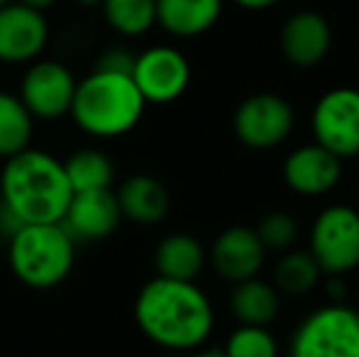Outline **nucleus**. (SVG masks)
Segmentation results:
<instances>
[{"mask_svg":"<svg viewBox=\"0 0 359 357\" xmlns=\"http://www.w3.org/2000/svg\"><path fill=\"white\" fill-rule=\"evenodd\" d=\"M135 321L147 340L171 353L203 348L215 330V309L196 281L154 276L135 299Z\"/></svg>","mask_w":359,"mask_h":357,"instance_id":"obj_1","label":"nucleus"},{"mask_svg":"<svg viewBox=\"0 0 359 357\" xmlns=\"http://www.w3.org/2000/svg\"><path fill=\"white\" fill-rule=\"evenodd\" d=\"M74 191L64 162L47 149L27 147L5 159L0 172V203L18 225L62 223Z\"/></svg>","mask_w":359,"mask_h":357,"instance_id":"obj_2","label":"nucleus"},{"mask_svg":"<svg viewBox=\"0 0 359 357\" xmlns=\"http://www.w3.org/2000/svg\"><path fill=\"white\" fill-rule=\"evenodd\" d=\"M144 108L147 103L130 74L93 69L76 83L69 118L90 137L115 140L137 128Z\"/></svg>","mask_w":359,"mask_h":357,"instance_id":"obj_3","label":"nucleus"},{"mask_svg":"<svg viewBox=\"0 0 359 357\" xmlns=\"http://www.w3.org/2000/svg\"><path fill=\"white\" fill-rule=\"evenodd\" d=\"M76 240L62 223L18 225L10 233L8 264L29 289H54L72 274Z\"/></svg>","mask_w":359,"mask_h":357,"instance_id":"obj_4","label":"nucleus"},{"mask_svg":"<svg viewBox=\"0 0 359 357\" xmlns=\"http://www.w3.org/2000/svg\"><path fill=\"white\" fill-rule=\"evenodd\" d=\"M288 357H359V311L347 304L313 309L291 333Z\"/></svg>","mask_w":359,"mask_h":357,"instance_id":"obj_5","label":"nucleus"},{"mask_svg":"<svg viewBox=\"0 0 359 357\" xmlns=\"http://www.w3.org/2000/svg\"><path fill=\"white\" fill-rule=\"evenodd\" d=\"M308 252L327 276L355 271L359 267V210L345 203L323 208L311 225Z\"/></svg>","mask_w":359,"mask_h":357,"instance_id":"obj_6","label":"nucleus"},{"mask_svg":"<svg viewBox=\"0 0 359 357\" xmlns=\"http://www.w3.org/2000/svg\"><path fill=\"white\" fill-rule=\"evenodd\" d=\"M316 144L325 147L337 159L359 154V88H330L318 98L311 115Z\"/></svg>","mask_w":359,"mask_h":357,"instance_id":"obj_7","label":"nucleus"},{"mask_svg":"<svg viewBox=\"0 0 359 357\" xmlns=\"http://www.w3.org/2000/svg\"><path fill=\"white\" fill-rule=\"evenodd\" d=\"M76 83L79 79L67 64L57 59H37L25 69L18 98L22 100V105L34 120L52 123V120L69 115Z\"/></svg>","mask_w":359,"mask_h":357,"instance_id":"obj_8","label":"nucleus"},{"mask_svg":"<svg viewBox=\"0 0 359 357\" xmlns=\"http://www.w3.org/2000/svg\"><path fill=\"white\" fill-rule=\"evenodd\" d=\"M130 76L144 103L166 105L186 93L191 83V64L181 49L171 44H154L135 54Z\"/></svg>","mask_w":359,"mask_h":357,"instance_id":"obj_9","label":"nucleus"},{"mask_svg":"<svg viewBox=\"0 0 359 357\" xmlns=\"http://www.w3.org/2000/svg\"><path fill=\"white\" fill-rule=\"evenodd\" d=\"M296 125L291 103L279 93H255L235 110L232 128L250 149H271L286 142Z\"/></svg>","mask_w":359,"mask_h":357,"instance_id":"obj_10","label":"nucleus"},{"mask_svg":"<svg viewBox=\"0 0 359 357\" xmlns=\"http://www.w3.org/2000/svg\"><path fill=\"white\" fill-rule=\"evenodd\" d=\"M49 22L44 13L20 3L0 8V64H32L42 59L49 44Z\"/></svg>","mask_w":359,"mask_h":357,"instance_id":"obj_11","label":"nucleus"},{"mask_svg":"<svg viewBox=\"0 0 359 357\" xmlns=\"http://www.w3.org/2000/svg\"><path fill=\"white\" fill-rule=\"evenodd\" d=\"M208 257L210 267L215 269V274L222 281L240 284V281L259 276L266 260V250L257 238L255 228L232 225L215 238Z\"/></svg>","mask_w":359,"mask_h":357,"instance_id":"obj_12","label":"nucleus"},{"mask_svg":"<svg viewBox=\"0 0 359 357\" xmlns=\"http://www.w3.org/2000/svg\"><path fill=\"white\" fill-rule=\"evenodd\" d=\"M123 223L118 198L113 189L81 191L74 194L67 206L62 225L76 243H95L115 233Z\"/></svg>","mask_w":359,"mask_h":357,"instance_id":"obj_13","label":"nucleus"},{"mask_svg":"<svg viewBox=\"0 0 359 357\" xmlns=\"http://www.w3.org/2000/svg\"><path fill=\"white\" fill-rule=\"evenodd\" d=\"M342 159H337L325 147L311 142L296 147L284 162V181L286 186L298 196L316 198L340 184Z\"/></svg>","mask_w":359,"mask_h":357,"instance_id":"obj_14","label":"nucleus"},{"mask_svg":"<svg viewBox=\"0 0 359 357\" xmlns=\"http://www.w3.org/2000/svg\"><path fill=\"white\" fill-rule=\"evenodd\" d=\"M281 52L293 67H316L327 57L332 44V29L325 15L316 10H298L281 27Z\"/></svg>","mask_w":359,"mask_h":357,"instance_id":"obj_15","label":"nucleus"},{"mask_svg":"<svg viewBox=\"0 0 359 357\" xmlns=\"http://www.w3.org/2000/svg\"><path fill=\"white\" fill-rule=\"evenodd\" d=\"M120 213L123 218L133 220L137 225H154L161 223L169 213V191L159 179L149 174H133L120 184L115 191Z\"/></svg>","mask_w":359,"mask_h":357,"instance_id":"obj_16","label":"nucleus"},{"mask_svg":"<svg viewBox=\"0 0 359 357\" xmlns=\"http://www.w3.org/2000/svg\"><path fill=\"white\" fill-rule=\"evenodd\" d=\"M156 25L171 37L191 39L220 20L222 0H154Z\"/></svg>","mask_w":359,"mask_h":357,"instance_id":"obj_17","label":"nucleus"},{"mask_svg":"<svg viewBox=\"0 0 359 357\" xmlns=\"http://www.w3.org/2000/svg\"><path fill=\"white\" fill-rule=\"evenodd\" d=\"M205 262H208L205 248L189 233L166 235L154 250L156 276H164V279L196 281Z\"/></svg>","mask_w":359,"mask_h":357,"instance_id":"obj_18","label":"nucleus"},{"mask_svg":"<svg viewBox=\"0 0 359 357\" xmlns=\"http://www.w3.org/2000/svg\"><path fill=\"white\" fill-rule=\"evenodd\" d=\"M230 314L240 325H266L274 323L281 311V296L274 284L259 279H247L232 284L230 291Z\"/></svg>","mask_w":359,"mask_h":357,"instance_id":"obj_19","label":"nucleus"},{"mask_svg":"<svg viewBox=\"0 0 359 357\" xmlns=\"http://www.w3.org/2000/svg\"><path fill=\"white\" fill-rule=\"evenodd\" d=\"M64 172L74 194L113 189L115 167L108 154L98 147H81L72 152L64 159Z\"/></svg>","mask_w":359,"mask_h":357,"instance_id":"obj_20","label":"nucleus"},{"mask_svg":"<svg viewBox=\"0 0 359 357\" xmlns=\"http://www.w3.org/2000/svg\"><path fill=\"white\" fill-rule=\"evenodd\" d=\"M34 118L27 113L18 93L0 90V159H10L29 147Z\"/></svg>","mask_w":359,"mask_h":357,"instance_id":"obj_21","label":"nucleus"},{"mask_svg":"<svg viewBox=\"0 0 359 357\" xmlns=\"http://www.w3.org/2000/svg\"><path fill=\"white\" fill-rule=\"evenodd\" d=\"M323 271L308 250H288L274 267V286L279 294L306 296L320 284Z\"/></svg>","mask_w":359,"mask_h":357,"instance_id":"obj_22","label":"nucleus"},{"mask_svg":"<svg viewBox=\"0 0 359 357\" xmlns=\"http://www.w3.org/2000/svg\"><path fill=\"white\" fill-rule=\"evenodd\" d=\"M100 8L108 27L123 37H140L156 25L154 0H100Z\"/></svg>","mask_w":359,"mask_h":357,"instance_id":"obj_23","label":"nucleus"},{"mask_svg":"<svg viewBox=\"0 0 359 357\" xmlns=\"http://www.w3.org/2000/svg\"><path fill=\"white\" fill-rule=\"evenodd\" d=\"M225 357H279L276 335L266 325H237L225 340Z\"/></svg>","mask_w":359,"mask_h":357,"instance_id":"obj_24","label":"nucleus"},{"mask_svg":"<svg viewBox=\"0 0 359 357\" xmlns=\"http://www.w3.org/2000/svg\"><path fill=\"white\" fill-rule=\"evenodd\" d=\"M259 243L264 245L266 252H288L298 238V223L293 220L291 213L286 210H274V213L264 215L259 225L255 228Z\"/></svg>","mask_w":359,"mask_h":357,"instance_id":"obj_25","label":"nucleus"},{"mask_svg":"<svg viewBox=\"0 0 359 357\" xmlns=\"http://www.w3.org/2000/svg\"><path fill=\"white\" fill-rule=\"evenodd\" d=\"M135 54L128 52L125 47H113L103 52L95 62V69L100 72H113V74H133Z\"/></svg>","mask_w":359,"mask_h":357,"instance_id":"obj_26","label":"nucleus"},{"mask_svg":"<svg viewBox=\"0 0 359 357\" xmlns=\"http://www.w3.org/2000/svg\"><path fill=\"white\" fill-rule=\"evenodd\" d=\"M235 5H240V8L245 10H266V8H274L276 3H281V0H232Z\"/></svg>","mask_w":359,"mask_h":357,"instance_id":"obj_27","label":"nucleus"},{"mask_svg":"<svg viewBox=\"0 0 359 357\" xmlns=\"http://www.w3.org/2000/svg\"><path fill=\"white\" fill-rule=\"evenodd\" d=\"M15 3H20V5H27V8H34V10H39V13H44L47 8H52L57 0H15Z\"/></svg>","mask_w":359,"mask_h":357,"instance_id":"obj_28","label":"nucleus"},{"mask_svg":"<svg viewBox=\"0 0 359 357\" xmlns=\"http://www.w3.org/2000/svg\"><path fill=\"white\" fill-rule=\"evenodd\" d=\"M186 357H225V353H222V350H215V348H198Z\"/></svg>","mask_w":359,"mask_h":357,"instance_id":"obj_29","label":"nucleus"},{"mask_svg":"<svg viewBox=\"0 0 359 357\" xmlns=\"http://www.w3.org/2000/svg\"><path fill=\"white\" fill-rule=\"evenodd\" d=\"M79 3H83V5H95V3H100V0H79Z\"/></svg>","mask_w":359,"mask_h":357,"instance_id":"obj_30","label":"nucleus"},{"mask_svg":"<svg viewBox=\"0 0 359 357\" xmlns=\"http://www.w3.org/2000/svg\"><path fill=\"white\" fill-rule=\"evenodd\" d=\"M8 3H13V0H0V8H3V5H8Z\"/></svg>","mask_w":359,"mask_h":357,"instance_id":"obj_31","label":"nucleus"},{"mask_svg":"<svg viewBox=\"0 0 359 357\" xmlns=\"http://www.w3.org/2000/svg\"><path fill=\"white\" fill-rule=\"evenodd\" d=\"M355 159H357V162H359V154H357V157H355Z\"/></svg>","mask_w":359,"mask_h":357,"instance_id":"obj_32","label":"nucleus"}]
</instances>
